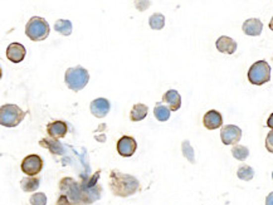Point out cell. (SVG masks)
<instances>
[{
    "label": "cell",
    "instance_id": "2",
    "mask_svg": "<svg viewBox=\"0 0 273 205\" xmlns=\"http://www.w3.org/2000/svg\"><path fill=\"white\" fill-rule=\"evenodd\" d=\"M88 81H90V73L87 69L81 66L71 67L64 73V82H66L67 87L74 92H79L81 90H83L87 86Z\"/></svg>",
    "mask_w": 273,
    "mask_h": 205
},
{
    "label": "cell",
    "instance_id": "3",
    "mask_svg": "<svg viewBox=\"0 0 273 205\" xmlns=\"http://www.w3.org/2000/svg\"><path fill=\"white\" fill-rule=\"evenodd\" d=\"M25 117V112L17 104L6 103L0 107V125L4 127H17Z\"/></svg>",
    "mask_w": 273,
    "mask_h": 205
},
{
    "label": "cell",
    "instance_id": "25",
    "mask_svg": "<svg viewBox=\"0 0 273 205\" xmlns=\"http://www.w3.org/2000/svg\"><path fill=\"white\" fill-rule=\"evenodd\" d=\"M47 195L44 193H36L29 198L30 205H47Z\"/></svg>",
    "mask_w": 273,
    "mask_h": 205
},
{
    "label": "cell",
    "instance_id": "19",
    "mask_svg": "<svg viewBox=\"0 0 273 205\" xmlns=\"http://www.w3.org/2000/svg\"><path fill=\"white\" fill-rule=\"evenodd\" d=\"M55 32H58V33L62 34V36L68 37V36H71V33H72V23L69 22V20H66V19H59L55 22Z\"/></svg>",
    "mask_w": 273,
    "mask_h": 205
},
{
    "label": "cell",
    "instance_id": "30",
    "mask_svg": "<svg viewBox=\"0 0 273 205\" xmlns=\"http://www.w3.org/2000/svg\"><path fill=\"white\" fill-rule=\"evenodd\" d=\"M272 179H273V172H272Z\"/></svg>",
    "mask_w": 273,
    "mask_h": 205
},
{
    "label": "cell",
    "instance_id": "27",
    "mask_svg": "<svg viewBox=\"0 0 273 205\" xmlns=\"http://www.w3.org/2000/svg\"><path fill=\"white\" fill-rule=\"evenodd\" d=\"M266 205H273V192L270 193L266 198Z\"/></svg>",
    "mask_w": 273,
    "mask_h": 205
},
{
    "label": "cell",
    "instance_id": "16",
    "mask_svg": "<svg viewBox=\"0 0 273 205\" xmlns=\"http://www.w3.org/2000/svg\"><path fill=\"white\" fill-rule=\"evenodd\" d=\"M39 145L42 148H46L53 154V155H62L64 153V148H63L62 144L58 141V140L51 139V137H47V139H43L39 141Z\"/></svg>",
    "mask_w": 273,
    "mask_h": 205
},
{
    "label": "cell",
    "instance_id": "24",
    "mask_svg": "<svg viewBox=\"0 0 273 205\" xmlns=\"http://www.w3.org/2000/svg\"><path fill=\"white\" fill-rule=\"evenodd\" d=\"M181 149H183V155L185 156L186 160H189V161H190L191 164H194V162H195L194 150H193V148H191L190 143H189L188 140L183 141V145H181Z\"/></svg>",
    "mask_w": 273,
    "mask_h": 205
},
{
    "label": "cell",
    "instance_id": "31",
    "mask_svg": "<svg viewBox=\"0 0 273 205\" xmlns=\"http://www.w3.org/2000/svg\"><path fill=\"white\" fill-rule=\"evenodd\" d=\"M67 205H73V204H67Z\"/></svg>",
    "mask_w": 273,
    "mask_h": 205
},
{
    "label": "cell",
    "instance_id": "20",
    "mask_svg": "<svg viewBox=\"0 0 273 205\" xmlns=\"http://www.w3.org/2000/svg\"><path fill=\"white\" fill-rule=\"evenodd\" d=\"M154 116L160 122H165L170 118V109L167 107L163 106L162 103H156L155 108H154Z\"/></svg>",
    "mask_w": 273,
    "mask_h": 205
},
{
    "label": "cell",
    "instance_id": "6",
    "mask_svg": "<svg viewBox=\"0 0 273 205\" xmlns=\"http://www.w3.org/2000/svg\"><path fill=\"white\" fill-rule=\"evenodd\" d=\"M22 171L24 172L25 175L28 176H36L38 175L39 172L43 169V160L39 155L33 154V155H28L27 157H24L22 161Z\"/></svg>",
    "mask_w": 273,
    "mask_h": 205
},
{
    "label": "cell",
    "instance_id": "10",
    "mask_svg": "<svg viewBox=\"0 0 273 205\" xmlns=\"http://www.w3.org/2000/svg\"><path fill=\"white\" fill-rule=\"evenodd\" d=\"M109 108H111L109 101L107 99H102V97L93 100L90 104L91 113L97 118H102L107 116V113L109 112Z\"/></svg>",
    "mask_w": 273,
    "mask_h": 205
},
{
    "label": "cell",
    "instance_id": "14",
    "mask_svg": "<svg viewBox=\"0 0 273 205\" xmlns=\"http://www.w3.org/2000/svg\"><path fill=\"white\" fill-rule=\"evenodd\" d=\"M242 29H243L244 34H247V36L257 37L262 33L263 24L260 19H257V18H251V19H247L246 22L243 23Z\"/></svg>",
    "mask_w": 273,
    "mask_h": 205
},
{
    "label": "cell",
    "instance_id": "23",
    "mask_svg": "<svg viewBox=\"0 0 273 205\" xmlns=\"http://www.w3.org/2000/svg\"><path fill=\"white\" fill-rule=\"evenodd\" d=\"M232 155L234 159L239 160V161H244L249 156V150L243 145H235L232 149Z\"/></svg>",
    "mask_w": 273,
    "mask_h": 205
},
{
    "label": "cell",
    "instance_id": "1",
    "mask_svg": "<svg viewBox=\"0 0 273 205\" xmlns=\"http://www.w3.org/2000/svg\"><path fill=\"white\" fill-rule=\"evenodd\" d=\"M109 189L112 194L120 198H127L134 195L140 189L137 179L128 174L112 170L109 172Z\"/></svg>",
    "mask_w": 273,
    "mask_h": 205
},
{
    "label": "cell",
    "instance_id": "21",
    "mask_svg": "<svg viewBox=\"0 0 273 205\" xmlns=\"http://www.w3.org/2000/svg\"><path fill=\"white\" fill-rule=\"evenodd\" d=\"M149 25L154 30L163 29L165 27V17L162 13H154L149 19Z\"/></svg>",
    "mask_w": 273,
    "mask_h": 205
},
{
    "label": "cell",
    "instance_id": "5",
    "mask_svg": "<svg viewBox=\"0 0 273 205\" xmlns=\"http://www.w3.org/2000/svg\"><path fill=\"white\" fill-rule=\"evenodd\" d=\"M248 81L254 86H262L271 81V67L266 60L253 63L248 71Z\"/></svg>",
    "mask_w": 273,
    "mask_h": 205
},
{
    "label": "cell",
    "instance_id": "15",
    "mask_svg": "<svg viewBox=\"0 0 273 205\" xmlns=\"http://www.w3.org/2000/svg\"><path fill=\"white\" fill-rule=\"evenodd\" d=\"M163 102L167 103L170 111H178L181 107V96L178 91L169 90L163 95Z\"/></svg>",
    "mask_w": 273,
    "mask_h": 205
},
{
    "label": "cell",
    "instance_id": "12",
    "mask_svg": "<svg viewBox=\"0 0 273 205\" xmlns=\"http://www.w3.org/2000/svg\"><path fill=\"white\" fill-rule=\"evenodd\" d=\"M203 125L205 129L208 130H217L221 127L223 125V117H221L220 112L216 111V109H211L203 117Z\"/></svg>",
    "mask_w": 273,
    "mask_h": 205
},
{
    "label": "cell",
    "instance_id": "8",
    "mask_svg": "<svg viewBox=\"0 0 273 205\" xmlns=\"http://www.w3.org/2000/svg\"><path fill=\"white\" fill-rule=\"evenodd\" d=\"M117 153L120 154L122 157H131L137 150V143L136 140L131 136H122L117 141Z\"/></svg>",
    "mask_w": 273,
    "mask_h": 205
},
{
    "label": "cell",
    "instance_id": "22",
    "mask_svg": "<svg viewBox=\"0 0 273 205\" xmlns=\"http://www.w3.org/2000/svg\"><path fill=\"white\" fill-rule=\"evenodd\" d=\"M237 176L240 180L249 181L254 178V170L253 167H251L249 165H242V166L238 169Z\"/></svg>",
    "mask_w": 273,
    "mask_h": 205
},
{
    "label": "cell",
    "instance_id": "26",
    "mask_svg": "<svg viewBox=\"0 0 273 205\" xmlns=\"http://www.w3.org/2000/svg\"><path fill=\"white\" fill-rule=\"evenodd\" d=\"M266 149H267V151L273 154V130H271L267 137H266Z\"/></svg>",
    "mask_w": 273,
    "mask_h": 205
},
{
    "label": "cell",
    "instance_id": "18",
    "mask_svg": "<svg viewBox=\"0 0 273 205\" xmlns=\"http://www.w3.org/2000/svg\"><path fill=\"white\" fill-rule=\"evenodd\" d=\"M39 186V179L29 176V178H23L20 181V188L23 192L25 193H33L36 192Z\"/></svg>",
    "mask_w": 273,
    "mask_h": 205
},
{
    "label": "cell",
    "instance_id": "17",
    "mask_svg": "<svg viewBox=\"0 0 273 205\" xmlns=\"http://www.w3.org/2000/svg\"><path fill=\"white\" fill-rule=\"evenodd\" d=\"M149 113V107L144 103H136L132 107L131 112H130V118L134 122H139V121H142L144 118L148 116Z\"/></svg>",
    "mask_w": 273,
    "mask_h": 205
},
{
    "label": "cell",
    "instance_id": "4",
    "mask_svg": "<svg viewBox=\"0 0 273 205\" xmlns=\"http://www.w3.org/2000/svg\"><path fill=\"white\" fill-rule=\"evenodd\" d=\"M25 34L33 42H42L50 36V24L44 18L32 17L25 27Z\"/></svg>",
    "mask_w": 273,
    "mask_h": 205
},
{
    "label": "cell",
    "instance_id": "13",
    "mask_svg": "<svg viewBox=\"0 0 273 205\" xmlns=\"http://www.w3.org/2000/svg\"><path fill=\"white\" fill-rule=\"evenodd\" d=\"M217 50L220 53H225V54H233L237 51V42L232 39L230 37L221 36L217 39L216 42Z\"/></svg>",
    "mask_w": 273,
    "mask_h": 205
},
{
    "label": "cell",
    "instance_id": "29",
    "mask_svg": "<svg viewBox=\"0 0 273 205\" xmlns=\"http://www.w3.org/2000/svg\"><path fill=\"white\" fill-rule=\"evenodd\" d=\"M270 29L273 32V17H272V19H271V22H270Z\"/></svg>",
    "mask_w": 273,
    "mask_h": 205
},
{
    "label": "cell",
    "instance_id": "28",
    "mask_svg": "<svg viewBox=\"0 0 273 205\" xmlns=\"http://www.w3.org/2000/svg\"><path fill=\"white\" fill-rule=\"evenodd\" d=\"M267 126H268V127H270V129L273 130V113H271V116H270V117H268Z\"/></svg>",
    "mask_w": 273,
    "mask_h": 205
},
{
    "label": "cell",
    "instance_id": "7",
    "mask_svg": "<svg viewBox=\"0 0 273 205\" xmlns=\"http://www.w3.org/2000/svg\"><path fill=\"white\" fill-rule=\"evenodd\" d=\"M220 139L224 145H237L242 139V130L235 125H227L221 127Z\"/></svg>",
    "mask_w": 273,
    "mask_h": 205
},
{
    "label": "cell",
    "instance_id": "9",
    "mask_svg": "<svg viewBox=\"0 0 273 205\" xmlns=\"http://www.w3.org/2000/svg\"><path fill=\"white\" fill-rule=\"evenodd\" d=\"M68 132V126L64 121H52L47 125V134L51 139L59 140Z\"/></svg>",
    "mask_w": 273,
    "mask_h": 205
},
{
    "label": "cell",
    "instance_id": "11",
    "mask_svg": "<svg viewBox=\"0 0 273 205\" xmlns=\"http://www.w3.org/2000/svg\"><path fill=\"white\" fill-rule=\"evenodd\" d=\"M6 58L13 63H20L25 58L27 50L20 43H10L6 47Z\"/></svg>",
    "mask_w": 273,
    "mask_h": 205
}]
</instances>
